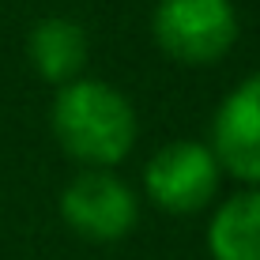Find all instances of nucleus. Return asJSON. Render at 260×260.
Masks as SVG:
<instances>
[{
    "instance_id": "2",
    "label": "nucleus",
    "mask_w": 260,
    "mask_h": 260,
    "mask_svg": "<svg viewBox=\"0 0 260 260\" xmlns=\"http://www.w3.org/2000/svg\"><path fill=\"white\" fill-rule=\"evenodd\" d=\"M151 30L170 57L208 64L234 46L238 15L230 0H158Z\"/></svg>"
},
{
    "instance_id": "1",
    "label": "nucleus",
    "mask_w": 260,
    "mask_h": 260,
    "mask_svg": "<svg viewBox=\"0 0 260 260\" xmlns=\"http://www.w3.org/2000/svg\"><path fill=\"white\" fill-rule=\"evenodd\" d=\"M53 132L68 155L91 166H110L128 155L136 113L128 98L102 79H72L53 98Z\"/></svg>"
},
{
    "instance_id": "6",
    "label": "nucleus",
    "mask_w": 260,
    "mask_h": 260,
    "mask_svg": "<svg viewBox=\"0 0 260 260\" xmlns=\"http://www.w3.org/2000/svg\"><path fill=\"white\" fill-rule=\"evenodd\" d=\"M30 60L53 83H72L87 64V34L76 19L46 15L30 30Z\"/></svg>"
},
{
    "instance_id": "7",
    "label": "nucleus",
    "mask_w": 260,
    "mask_h": 260,
    "mask_svg": "<svg viewBox=\"0 0 260 260\" xmlns=\"http://www.w3.org/2000/svg\"><path fill=\"white\" fill-rule=\"evenodd\" d=\"M208 249L215 260H260V189L230 196L215 211Z\"/></svg>"
},
{
    "instance_id": "5",
    "label": "nucleus",
    "mask_w": 260,
    "mask_h": 260,
    "mask_svg": "<svg viewBox=\"0 0 260 260\" xmlns=\"http://www.w3.org/2000/svg\"><path fill=\"white\" fill-rule=\"evenodd\" d=\"M215 162L260 185V72L238 83L215 113Z\"/></svg>"
},
{
    "instance_id": "3",
    "label": "nucleus",
    "mask_w": 260,
    "mask_h": 260,
    "mask_svg": "<svg viewBox=\"0 0 260 260\" xmlns=\"http://www.w3.org/2000/svg\"><path fill=\"white\" fill-rule=\"evenodd\" d=\"M143 185L166 211H196L211 200L219 185V162L204 143L174 140L155 151V158L143 170Z\"/></svg>"
},
{
    "instance_id": "4",
    "label": "nucleus",
    "mask_w": 260,
    "mask_h": 260,
    "mask_svg": "<svg viewBox=\"0 0 260 260\" xmlns=\"http://www.w3.org/2000/svg\"><path fill=\"white\" fill-rule=\"evenodd\" d=\"M60 211L72 222V230L94 241L124 238L140 215L132 189L106 170H83L60 196Z\"/></svg>"
}]
</instances>
